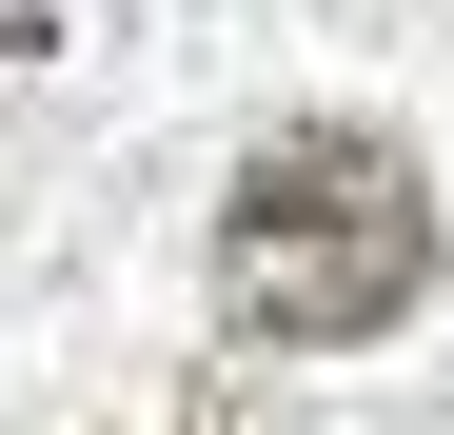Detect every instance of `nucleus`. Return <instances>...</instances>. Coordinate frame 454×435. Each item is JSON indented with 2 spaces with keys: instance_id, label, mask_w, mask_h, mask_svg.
I'll use <instances>...</instances> for the list:
<instances>
[{
  "instance_id": "1",
  "label": "nucleus",
  "mask_w": 454,
  "mask_h": 435,
  "mask_svg": "<svg viewBox=\"0 0 454 435\" xmlns=\"http://www.w3.org/2000/svg\"><path fill=\"white\" fill-rule=\"evenodd\" d=\"M434 297V178L375 119H277L217 198V317L257 356H356Z\"/></svg>"
},
{
  "instance_id": "2",
  "label": "nucleus",
  "mask_w": 454,
  "mask_h": 435,
  "mask_svg": "<svg viewBox=\"0 0 454 435\" xmlns=\"http://www.w3.org/2000/svg\"><path fill=\"white\" fill-rule=\"evenodd\" d=\"M40 40H59V0H0V59H40Z\"/></svg>"
}]
</instances>
